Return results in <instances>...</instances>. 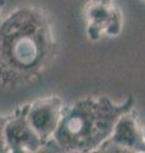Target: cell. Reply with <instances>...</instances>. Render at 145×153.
I'll list each match as a JSON object with an SVG mask.
<instances>
[{
	"instance_id": "obj_1",
	"label": "cell",
	"mask_w": 145,
	"mask_h": 153,
	"mask_svg": "<svg viewBox=\"0 0 145 153\" xmlns=\"http://www.w3.org/2000/svg\"><path fill=\"white\" fill-rule=\"evenodd\" d=\"M57 52L50 14L35 5L17 8L0 23V84L18 88L35 82Z\"/></svg>"
},
{
	"instance_id": "obj_2",
	"label": "cell",
	"mask_w": 145,
	"mask_h": 153,
	"mask_svg": "<svg viewBox=\"0 0 145 153\" xmlns=\"http://www.w3.org/2000/svg\"><path fill=\"white\" fill-rule=\"evenodd\" d=\"M132 108V96L122 102H113L108 96H85L65 106L50 143L60 152H97L112 134L118 117Z\"/></svg>"
},
{
	"instance_id": "obj_3",
	"label": "cell",
	"mask_w": 145,
	"mask_h": 153,
	"mask_svg": "<svg viewBox=\"0 0 145 153\" xmlns=\"http://www.w3.org/2000/svg\"><path fill=\"white\" fill-rule=\"evenodd\" d=\"M87 36L92 42L103 36L117 37L122 32L124 16L115 0H89L84 9Z\"/></svg>"
},
{
	"instance_id": "obj_4",
	"label": "cell",
	"mask_w": 145,
	"mask_h": 153,
	"mask_svg": "<svg viewBox=\"0 0 145 153\" xmlns=\"http://www.w3.org/2000/svg\"><path fill=\"white\" fill-rule=\"evenodd\" d=\"M97 152H131L145 153L143 126L139 124V114L135 108L122 114L116 121L112 134Z\"/></svg>"
},
{
	"instance_id": "obj_5",
	"label": "cell",
	"mask_w": 145,
	"mask_h": 153,
	"mask_svg": "<svg viewBox=\"0 0 145 153\" xmlns=\"http://www.w3.org/2000/svg\"><path fill=\"white\" fill-rule=\"evenodd\" d=\"M27 107L28 103L22 105L8 115L4 128L7 153H36L46 147L28 121Z\"/></svg>"
},
{
	"instance_id": "obj_6",
	"label": "cell",
	"mask_w": 145,
	"mask_h": 153,
	"mask_svg": "<svg viewBox=\"0 0 145 153\" xmlns=\"http://www.w3.org/2000/svg\"><path fill=\"white\" fill-rule=\"evenodd\" d=\"M64 108V101L56 94L37 98L28 103L27 119L45 146L50 144L60 124Z\"/></svg>"
},
{
	"instance_id": "obj_7",
	"label": "cell",
	"mask_w": 145,
	"mask_h": 153,
	"mask_svg": "<svg viewBox=\"0 0 145 153\" xmlns=\"http://www.w3.org/2000/svg\"><path fill=\"white\" fill-rule=\"evenodd\" d=\"M8 120V115H0V153H7L5 137H4V128Z\"/></svg>"
},
{
	"instance_id": "obj_8",
	"label": "cell",
	"mask_w": 145,
	"mask_h": 153,
	"mask_svg": "<svg viewBox=\"0 0 145 153\" xmlns=\"http://www.w3.org/2000/svg\"><path fill=\"white\" fill-rule=\"evenodd\" d=\"M4 5H5V0H0V23H1V21H3V18H1V10H3Z\"/></svg>"
},
{
	"instance_id": "obj_9",
	"label": "cell",
	"mask_w": 145,
	"mask_h": 153,
	"mask_svg": "<svg viewBox=\"0 0 145 153\" xmlns=\"http://www.w3.org/2000/svg\"><path fill=\"white\" fill-rule=\"evenodd\" d=\"M143 133H144V140H145V126H143Z\"/></svg>"
}]
</instances>
